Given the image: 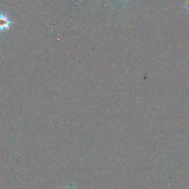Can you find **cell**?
<instances>
[{
    "mask_svg": "<svg viewBox=\"0 0 189 189\" xmlns=\"http://www.w3.org/2000/svg\"><path fill=\"white\" fill-rule=\"evenodd\" d=\"M13 24V22L10 19L6 14L1 13L0 14V32H4L10 29Z\"/></svg>",
    "mask_w": 189,
    "mask_h": 189,
    "instance_id": "1",
    "label": "cell"
}]
</instances>
